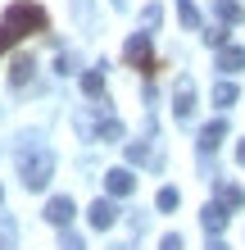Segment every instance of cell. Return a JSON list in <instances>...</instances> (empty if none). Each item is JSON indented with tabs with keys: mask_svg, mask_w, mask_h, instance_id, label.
Instances as JSON below:
<instances>
[{
	"mask_svg": "<svg viewBox=\"0 0 245 250\" xmlns=\"http://www.w3.org/2000/svg\"><path fill=\"white\" fill-rule=\"evenodd\" d=\"M159 19H164L159 5H146V9H141V27H146V32H154V27H159Z\"/></svg>",
	"mask_w": 245,
	"mask_h": 250,
	"instance_id": "cell-19",
	"label": "cell"
},
{
	"mask_svg": "<svg viewBox=\"0 0 245 250\" xmlns=\"http://www.w3.org/2000/svg\"><path fill=\"white\" fill-rule=\"evenodd\" d=\"M177 19H182V27H200V9L191 0H177Z\"/></svg>",
	"mask_w": 245,
	"mask_h": 250,
	"instance_id": "cell-16",
	"label": "cell"
},
{
	"mask_svg": "<svg viewBox=\"0 0 245 250\" xmlns=\"http://www.w3.org/2000/svg\"><path fill=\"white\" fill-rule=\"evenodd\" d=\"M19 178L27 191H46V182L55 178V155L46 146H37V150H23L19 155Z\"/></svg>",
	"mask_w": 245,
	"mask_h": 250,
	"instance_id": "cell-2",
	"label": "cell"
},
{
	"mask_svg": "<svg viewBox=\"0 0 245 250\" xmlns=\"http://www.w3.org/2000/svg\"><path fill=\"white\" fill-rule=\"evenodd\" d=\"M177 200H182V196H177V187H164L159 196H154V205H159L164 214H172V209H177Z\"/></svg>",
	"mask_w": 245,
	"mask_h": 250,
	"instance_id": "cell-17",
	"label": "cell"
},
{
	"mask_svg": "<svg viewBox=\"0 0 245 250\" xmlns=\"http://www.w3.org/2000/svg\"><path fill=\"white\" fill-rule=\"evenodd\" d=\"M0 250H14V223H9V218L0 223Z\"/></svg>",
	"mask_w": 245,
	"mask_h": 250,
	"instance_id": "cell-23",
	"label": "cell"
},
{
	"mask_svg": "<svg viewBox=\"0 0 245 250\" xmlns=\"http://www.w3.org/2000/svg\"><path fill=\"white\" fill-rule=\"evenodd\" d=\"M0 200H5V191H0Z\"/></svg>",
	"mask_w": 245,
	"mask_h": 250,
	"instance_id": "cell-29",
	"label": "cell"
},
{
	"mask_svg": "<svg viewBox=\"0 0 245 250\" xmlns=\"http://www.w3.org/2000/svg\"><path fill=\"white\" fill-rule=\"evenodd\" d=\"M227 209H232V205H218V200H209L205 209H200V223H205V232H209V237H218V232L227 228V218H232Z\"/></svg>",
	"mask_w": 245,
	"mask_h": 250,
	"instance_id": "cell-7",
	"label": "cell"
},
{
	"mask_svg": "<svg viewBox=\"0 0 245 250\" xmlns=\"http://www.w3.org/2000/svg\"><path fill=\"white\" fill-rule=\"evenodd\" d=\"M213 14H218V19H223L227 27H236V23H245V9L236 5V0H218V5H213Z\"/></svg>",
	"mask_w": 245,
	"mask_h": 250,
	"instance_id": "cell-14",
	"label": "cell"
},
{
	"mask_svg": "<svg viewBox=\"0 0 245 250\" xmlns=\"http://www.w3.org/2000/svg\"><path fill=\"white\" fill-rule=\"evenodd\" d=\"M46 9H37L32 0H19V5H9L5 9V19H0V55H5L9 46H19L23 37H32V32H46Z\"/></svg>",
	"mask_w": 245,
	"mask_h": 250,
	"instance_id": "cell-1",
	"label": "cell"
},
{
	"mask_svg": "<svg viewBox=\"0 0 245 250\" xmlns=\"http://www.w3.org/2000/svg\"><path fill=\"white\" fill-rule=\"evenodd\" d=\"M172 114H177V123H186L195 114V82L186 78V73L177 78V91H172Z\"/></svg>",
	"mask_w": 245,
	"mask_h": 250,
	"instance_id": "cell-4",
	"label": "cell"
},
{
	"mask_svg": "<svg viewBox=\"0 0 245 250\" xmlns=\"http://www.w3.org/2000/svg\"><path fill=\"white\" fill-rule=\"evenodd\" d=\"M73 214H77V205L68 200V196H55L46 205V223H55V228H68V223H73Z\"/></svg>",
	"mask_w": 245,
	"mask_h": 250,
	"instance_id": "cell-9",
	"label": "cell"
},
{
	"mask_svg": "<svg viewBox=\"0 0 245 250\" xmlns=\"http://www.w3.org/2000/svg\"><path fill=\"white\" fill-rule=\"evenodd\" d=\"M236 96H241V91H236V82H218V86H213V105H223V109H227V105H236Z\"/></svg>",
	"mask_w": 245,
	"mask_h": 250,
	"instance_id": "cell-15",
	"label": "cell"
},
{
	"mask_svg": "<svg viewBox=\"0 0 245 250\" xmlns=\"http://www.w3.org/2000/svg\"><path fill=\"white\" fill-rule=\"evenodd\" d=\"M123 55H127V64H132V68H141V73H154V50H150V32H136V37H127Z\"/></svg>",
	"mask_w": 245,
	"mask_h": 250,
	"instance_id": "cell-3",
	"label": "cell"
},
{
	"mask_svg": "<svg viewBox=\"0 0 245 250\" xmlns=\"http://www.w3.org/2000/svg\"><path fill=\"white\" fill-rule=\"evenodd\" d=\"M218 68H223V73H241V68H245V50H241V46H223V50H218Z\"/></svg>",
	"mask_w": 245,
	"mask_h": 250,
	"instance_id": "cell-12",
	"label": "cell"
},
{
	"mask_svg": "<svg viewBox=\"0 0 245 250\" xmlns=\"http://www.w3.org/2000/svg\"><path fill=\"white\" fill-rule=\"evenodd\" d=\"M55 64H59V73H73V68H77V55H73V50H64Z\"/></svg>",
	"mask_w": 245,
	"mask_h": 250,
	"instance_id": "cell-24",
	"label": "cell"
},
{
	"mask_svg": "<svg viewBox=\"0 0 245 250\" xmlns=\"http://www.w3.org/2000/svg\"><path fill=\"white\" fill-rule=\"evenodd\" d=\"M205 41H209L213 50H223V46H232V37H227V27H209V32H205Z\"/></svg>",
	"mask_w": 245,
	"mask_h": 250,
	"instance_id": "cell-20",
	"label": "cell"
},
{
	"mask_svg": "<svg viewBox=\"0 0 245 250\" xmlns=\"http://www.w3.org/2000/svg\"><path fill=\"white\" fill-rule=\"evenodd\" d=\"M105 191H109L113 200L132 196V191H136V178H132V168H109V173H105Z\"/></svg>",
	"mask_w": 245,
	"mask_h": 250,
	"instance_id": "cell-6",
	"label": "cell"
},
{
	"mask_svg": "<svg viewBox=\"0 0 245 250\" xmlns=\"http://www.w3.org/2000/svg\"><path fill=\"white\" fill-rule=\"evenodd\" d=\"M59 250H86V241L77 237V232H64V237H59Z\"/></svg>",
	"mask_w": 245,
	"mask_h": 250,
	"instance_id": "cell-22",
	"label": "cell"
},
{
	"mask_svg": "<svg viewBox=\"0 0 245 250\" xmlns=\"http://www.w3.org/2000/svg\"><path fill=\"white\" fill-rule=\"evenodd\" d=\"M164 250H182V237H177V232H168V237H164Z\"/></svg>",
	"mask_w": 245,
	"mask_h": 250,
	"instance_id": "cell-25",
	"label": "cell"
},
{
	"mask_svg": "<svg viewBox=\"0 0 245 250\" xmlns=\"http://www.w3.org/2000/svg\"><path fill=\"white\" fill-rule=\"evenodd\" d=\"M109 5H113V9H123V5H127V0H109Z\"/></svg>",
	"mask_w": 245,
	"mask_h": 250,
	"instance_id": "cell-28",
	"label": "cell"
},
{
	"mask_svg": "<svg viewBox=\"0 0 245 250\" xmlns=\"http://www.w3.org/2000/svg\"><path fill=\"white\" fill-rule=\"evenodd\" d=\"M32 60H27V55H23V60H14V68H9V86H14V91H23V86L27 82H32Z\"/></svg>",
	"mask_w": 245,
	"mask_h": 250,
	"instance_id": "cell-13",
	"label": "cell"
},
{
	"mask_svg": "<svg viewBox=\"0 0 245 250\" xmlns=\"http://www.w3.org/2000/svg\"><path fill=\"white\" fill-rule=\"evenodd\" d=\"M223 137H227V123L223 119H213V123H205V127H200V155H213V150H218V146H223Z\"/></svg>",
	"mask_w": 245,
	"mask_h": 250,
	"instance_id": "cell-10",
	"label": "cell"
},
{
	"mask_svg": "<svg viewBox=\"0 0 245 250\" xmlns=\"http://www.w3.org/2000/svg\"><path fill=\"white\" fill-rule=\"evenodd\" d=\"M82 91H86V100H100V96H105V64H95V68L82 73Z\"/></svg>",
	"mask_w": 245,
	"mask_h": 250,
	"instance_id": "cell-11",
	"label": "cell"
},
{
	"mask_svg": "<svg viewBox=\"0 0 245 250\" xmlns=\"http://www.w3.org/2000/svg\"><path fill=\"white\" fill-rule=\"evenodd\" d=\"M218 196H223V205H232V209H241V205H245V191H241L236 182H227V187L218 191Z\"/></svg>",
	"mask_w": 245,
	"mask_h": 250,
	"instance_id": "cell-18",
	"label": "cell"
},
{
	"mask_svg": "<svg viewBox=\"0 0 245 250\" xmlns=\"http://www.w3.org/2000/svg\"><path fill=\"white\" fill-rule=\"evenodd\" d=\"M86 218H91V228H95V232H109L113 223H118V205L100 196V200L91 205V214H86Z\"/></svg>",
	"mask_w": 245,
	"mask_h": 250,
	"instance_id": "cell-8",
	"label": "cell"
},
{
	"mask_svg": "<svg viewBox=\"0 0 245 250\" xmlns=\"http://www.w3.org/2000/svg\"><path fill=\"white\" fill-rule=\"evenodd\" d=\"M209 250H232L227 241H218V237H209Z\"/></svg>",
	"mask_w": 245,
	"mask_h": 250,
	"instance_id": "cell-26",
	"label": "cell"
},
{
	"mask_svg": "<svg viewBox=\"0 0 245 250\" xmlns=\"http://www.w3.org/2000/svg\"><path fill=\"white\" fill-rule=\"evenodd\" d=\"M146 159H150L146 141H132V146H127V164H146Z\"/></svg>",
	"mask_w": 245,
	"mask_h": 250,
	"instance_id": "cell-21",
	"label": "cell"
},
{
	"mask_svg": "<svg viewBox=\"0 0 245 250\" xmlns=\"http://www.w3.org/2000/svg\"><path fill=\"white\" fill-rule=\"evenodd\" d=\"M82 132H91V137H95V141H105V146H109V141H123V123L113 119V114H100L95 123H86V119H82Z\"/></svg>",
	"mask_w": 245,
	"mask_h": 250,
	"instance_id": "cell-5",
	"label": "cell"
},
{
	"mask_svg": "<svg viewBox=\"0 0 245 250\" xmlns=\"http://www.w3.org/2000/svg\"><path fill=\"white\" fill-rule=\"evenodd\" d=\"M236 159H241V164H245V141H241V146H236Z\"/></svg>",
	"mask_w": 245,
	"mask_h": 250,
	"instance_id": "cell-27",
	"label": "cell"
}]
</instances>
